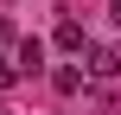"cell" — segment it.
<instances>
[{"label": "cell", "instance_id": "cell-1", "mask_svg": "<svg viewBox=\"0 0 121 115\" xmlns=\"http://www.w3.org/2000/svg\"><path fill=\"white\" fill-rule=\"evenodd\" d=\"M89 77H96V83L121 77V51H108V45H102V51H89Z\"/></svg>", "mask_w": 121, "mask_h": 115}, {"label": "cell", "instance_id": "cell-2", "mask_svg": "<svg viewBox=\"0 0 121 115\" xmlns=\"http://www.w3.org/2000/svg\"><path fill=\"white\" fill-rule=\"evenodd\" d=\"M38 64H45V45L38 38H19V70H38Z\"/></svg>", "mask_w": 121, "mask_h": 115}, {"label": "cell", "instance_id": "cell-3", "mask_svg": "<svg viewBox=\"0 0 121 115\" xmlns=\"http://www.w3.org/2000/svg\"><path fill=\"white\" fill-rule=\"evenodd\" d=\"M57 45H64V51H83V26L64 19V26H57Z\"/></svg>", "mask_w": 121, "mask_h": 115}, {"label": "cell", "instance_id": "cell-4", "mask_svg": "<svg viewBox=\"0 0 121 115\" xmlns=\"http://www.w3.org/2000/svg\"><path fill=\"white\" fill-rule=\"evenodd\" d=\"M51 83H57L64 96H77V90H83V70H70V64H64V70H51Z\"/></svg>", "mask_w": 121, "mask_h": 115}, {"label": "cell", "instance_id": "cell-5", "mask_svg": "<svg viewBox=\"0 0 121 115\" xmlns=\"http://www.w3.org/2000/svg\"><path fill=\"white\" fill-rule=\"evenodd\" d=\"M13 83H19V70H13L6 58H0V90H13Z\"/></svg>", "mask_w": 121, "mask_h": 115}, {"label": "cell", "instance_id": "cell-6", "mask_svg": "<svg viewBox=\"0 0 121 115\" xmlns=\"http://www.w3.org/2000/svg\"><path fill=\"white\" fill-rule=\"evenodd\" d=\"M108 13H115V19H121V0H108Z\"/></svg>", "mask_w": 121, "mask_h": 115}]
</instances>
